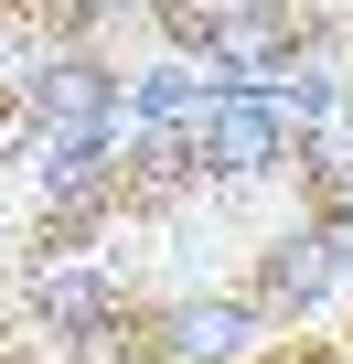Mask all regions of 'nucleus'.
Listing matches in <instances>:
<instances>
[{
    "mask_svg": "<svg viewBox=\"0 0 353 364\" xmlns=\"http://www.w3.org/2000/svg\"><path fill=\"white\" fill-rule=\"evenodd\" d=\"M204 97H214V65H193L183 43H171V54H150L129 75V129H193Z\"/></svg>",
    "mask_w": 353,
    "mask_h": 364,
    "instance_id": "1",
    "label": "nucleus"
}]
</instances>
